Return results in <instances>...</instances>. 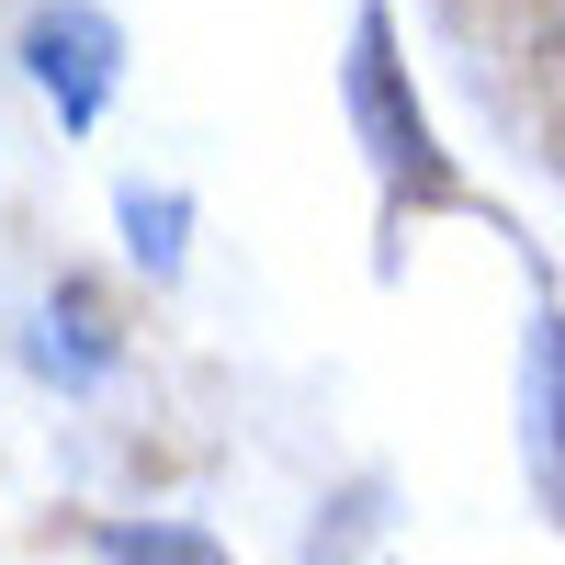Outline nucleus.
<instances>
[{
    "instance_id": "423d86ee",
    "label": "nucleus",
    "mask_w": 565,
    "mask_h": 565,
    "mask_svg": "<svg viewBox=\"0 0 565 565\" xmlns=\"http://www.w3.org/2000/svg\"><path fill=\"white\" fill-rule=\"evenodd\" d=\"M103 565H226V543L193 521H103Z\"/></svg>"
},
{
    "instance_id": "20e7f679",
    "label": "nucleus",
    "mask_w": 565,
    "mask_h": 565,
    "mask_svg": "<svg viewBox=\"0 0 565 565\" xmlns=\"http://www.w3.org/2000/svg\"><path fill=\"white\" fill-rule=\"evenodd\" d=\"M521 441H532V476L565 509V317H532V351H521Z\"/></svg>"
},
{
    "instance_id": "f257e3e1",
    "label": "nucleus",
    "mask_w": 565,
    "mask_h": 565,
    "mask_svg": "<svg viewBox=\"0 0 565 565\" xmlns=\"http://www.w3.org/2000/svg\"><path fill=\"white\" fill-rule=\"evenodd\" d=\"M340 90H351V125H362L373 170H385V193H396V204H452V159H441L430 114H418L407 68H396V23H385V0H362V12H351Z\"/></svg>"
},
{
    "instance_id": "39448f33",
    "label": "nucleus",
    "mask_w": 565,
    "mask_h": 565,
    "mask_svg": "<svg viewBox=\"0 0 565 565\" xmlns=\"http://www.w3.org/2000/svg\"><path fill=\"white\" fill-rule=\"evenodd\" d=\"M114 226H125V249L148 282H181V260H193V204L170 193V181H125L114 193Z\"/></svg>"
},
{
    "instance_id": "f03ea898",
    "label": "nucleus",
    "mask_w": 565,
    "mask_h": 565,
    "mask_svg": "<svg viewBox=\"0 0 565 565\" xmlns=\"http://www.w3.org/2000/svg\"><path fill=\"white\" fill-rule=\"evenodd\" d=\"M23 79L57 103L68 136H90L103 103L125 90V23L103 12V0H34L23 12Z\"/></svg>"
},
{
    "instance_id": "7ed1b4c3",
    "label": "nucleus",
    "mask_w": 565,
    "mask_h": 565,
    "mask_svg": "<svg viewBox=\"0 0 565 565\" xmlns=\"http://www.w3.org/2000/svg\"><path fill=\"white\" fill-rule=\"evenodd\" d=\"M23 362L45 373V385H103V373L125 362V328H114V306H103V295H90V282L68 271L57 295H45L34 340H23Z\"/></svg>"
}]
</instances>
